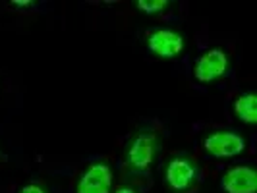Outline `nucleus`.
<instances>
[{"instance_id": "1", "label": "nucleus", "mask_w": 257, "mask_h": 193, "mask_svg": "<svg viewBox=\"0 0 257 193\" xmlns=\"http://www.w3.org/2000/svg\"><path fill=\"white\" fill-rule=\"evenodd\" d=\"M159 151V141L155 133H140L134 137V141L130 143L128 153V166L136 172H145L147 168L153 164L155 156Z\"/></svg>"}, {"instance_id": "2", "label": "nucleus", "mask_w": 257, "mask_h": 193, "mask_svg": "<svg viewBox=\"0 0 257 193\" xmlns=\"http://www.w3.org/2000/svg\"><path fill=\"white\" fill-rule=\"evenodd\" d=\"M226 70H228V58H226L224 51L211 49V51H207L203 56H199L195 60L193 76L201 83H209V81H215V79L224 76Z\"/></svg>"}, {"instance_id": "3", "label": "nucleus", "mask_w": 257, "mask_h": 193, "mask_svg": "<svg viewBox=\"0 0 257 193\" xmlns=\"http://www.w3.org/2000/svg\"><path fill=\"white\" fill-rule=\"evenodd\" d=\"M203 147L217 158H230L245 149V141L234 131H215L203 139Z\"/></svg>"}, {"instance_id": "4", "label": "nucleus", "mask_w": 257, "mask_h": 193, "mask_svg": "<svg viewBox=\"0 0 257 193\" xmlns=\"http://www.w3.org/2000/svg\"><path fill=\"white\" fill-rule=\"evenodd\" d=\"M112 170L104 162L91 164L77 181L76 193H110Z\"/></svg>"}, {"instance_id": "5", "label": "nucleus", "mask_w": 257, "mask_h": 193, "mask_svg": "<svg viewBox=\"0 0 257 193\" xmlns=\"http://www.w3.org/2000/svg\"><path fill=\"white\" fill-rule=\"evenodd\" d=\"M147 47L159 58H176L184 51V37L172 29H157L149 33Z\"/></svg>"}, {"instance_id": "6", "label": "nucleus", "mask_w": 257, "mask_h": 193, "mask_svg": "<svg viewBox=\"0 0 257 193\" xmlns=\"http://www.w3.org/2000/svg\"><path fill=\"white\" fill-rule=\"evenodd\" d=\"M195 176H197L195 164L190 158H184V156L172 158L168 162L167 172H165L167 185L174 191H186L188 187H192L193 181H195Z\"/></svg>"}, {"instance_id": "7", "label": "nucleus", "mask_w": 257, "mask_h": 193, "mask_svg": "<svg viewBox=\"0 0 257 193\" xmlns=\"http://www.w3.org/2000/svg\"><path fill=\"white\" fill-rule=\"evenodd\" d=\"M226 193H255L257 191V172L253 166H232L220 181Z\"/></svg>"}, {"instance_id": "8", "label": "nucleus", "mask_w": 257, "mask_h": 193, "mask_svg": "<svg viewBox=\"0 0 257 193\" xmlns=\"http://www.w3.org/2000/svg\"><path fill=\"white\" fill-rule=\"evenodd\" d=\"M236 116L245 124H255L257 122V95L255 93H244L236 99L234 103Z\"/></svg>"}, {"instance_id": "9", "label": "nucleus", "mask_w": 257, "mask_h": 193, "mask_svg": "<svg viewBox=\"0 0 257 193\" xmlns=\"http://www.w3.org/2000/svg\"><path fill=\"white\" fill-rule=\"evenodd\" d=\"M168 6L167 0H138V8L143 14H159Z\"/></svg>"}, {"instance_id": "10", "label": "nucleus", "mask_w": 257, "mask_h": 193, "mask_svg": "<svg viewBox=\"0 0 257 193\" xmlns=\"http://www.w3.org/2000/svg\"><path fill=\"white\" fill-rule=\"evenodd\" d=\"M22 193H47L41 185H37V183H29V185H26L24 189H22Z\"/></svg>"}, {"instance_id": "11", "label": "nucleus", "mask_w": 257, "mask_h": 193, "mask_svg": "<svg viewBox=\"0 0 257 193\" xmlns=\"http://www.w3.org/2000/svg\"><path fill=\"white\" fill-rule=\"evenodd\" d=\"M116 193H136V189H132V187H120V189H116Z\"/></svg>"}]
</instances>
